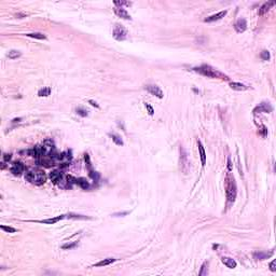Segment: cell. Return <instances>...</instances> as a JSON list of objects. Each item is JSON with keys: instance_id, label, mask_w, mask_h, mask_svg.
Wrapping results in <instances>:
<instances>
[{"instance_id": "6da1fadb", "label": "cell", "mask_w": 276, "mask_h": 276, "mask_svg": "<svg viewBox=\"0 0 276 276\" xmlns=\"http://www.w3.org/2000/svg\"><path fill=\"white\" fill-rule=\"evenodd\" d=\"M25 178L27 179L30 184H37V186H41L46 182V176L44 174L43 171H40V169H35L30 168L28 169L26 174H25Z\"/></svg>"}, {"instance_id": "7a4b0ae2", "label": "cell", "mask_w": 276, "mask_h": 276, "mask_svg": "<svg viewBox=\"0 0 276 276\" xmlns=\"http://www.w3.org/2000/svg\"><path fill=\"white\" fill-rule=\"evenodd\" d=\"M194 71H197L199 74L205 76L208 78H219V79H228L227 76H224L223 74H221L220 71L216 70L215 68L210 67L209 65H202L199 67H195L193 69Z\"/></svg>"}, {"instance_id": "3957f363", "label": "cell", "mask_w": 276, "mask_h": 276, "mask_svg": "<svg viewBox=\"0 0 276 276\" xmlns=\"http://www.w3.org/2000/svg\"><path fill=\"white\" fill-rule=\"evenodd\" d=\"M225 193H227V202L228 204H232L236 197V184L235 179L231 174L227 176V186H225Z\"/></svg>"}, {"instance_id": "277c9868", "label": "cell", "mask_w": 276, "mask_h": 276, "mask_svg": "<svg viewBox=\"0 0 276 276\" xmlns=\"http://www.w3.org/2000/svg\"><path fill=\"white\" fill-rule=\"evenodd\" d=\"M113 37L118 41H123L127 38V30L125 27H123L122 25L117 24L113 28Z\"/></svg>"}, {"instance_id": "5b68a950", "label": "cell", "mask_w": 276, "mask_h": 276, "mask_svg": "<svg viewBox=\"0 0 276 276\" xmlns=\"http://www.w3.org/2000/svg\"><path fill=\"white\" fill-rule=\"evenodd\" d=\"M65 215L57 216V217L54 218H49V219H43V220H30V222H37V223H43V224H54L57 223L59 221H61V219H64Z\"/></svg>"}, {"instance_id": "8992f818", "label": "cell", "mask_w": 276, "mask_h": 276, "mask_svg": "<svg viewBox=\"0 0 276 276\" xmlns=\"http://www.w3.org/2000/svg\"><path fill=\"white\" fill-rule=\"evenodd\" d=\"M24 164L22 162H14L11 166V173L14 176H20L24 172Z\"/></svg>"}, {"instance_id": "52a82bcc", "label": "cell", "mask_w": 276, "mask_h": 276, "mask_svg": "<svg viewBox=\"0 0 276 276\" xmlns=\"http://www.w3.org/2000/svg\"><path fill=\"white\" fill-rule=\"evenodd\" d=\"M146 90H147L148 92L150 93V94H152V95L157 96L158 98H163V92L162 90L160 89L159 86L157 85H147L146 86Z\"/></svg>"}, {"instance_id": "ba28073f", "label": "cell", "mask_w": 276, "mask_h": 276, "mask_svg": "<svg viewBox=\"0 0 276 276\" xmlns=\"http://www.w3.org/2000/svg\"><path fill=\"white\" fill-rule=\"evenodd\" d=\"M273 110V108H272V106H271L269 103H262V104H260L258 107L255 108V110H254V112L255 113H257L258 111L259 112H265V113H270L271 111Z\"/></svg>"}, {"instance_id": "9c48e42d", "label": "cell", "mask_w": 276, "mask_h": 276, "mask_svg": "<svg viewBox=\"0 0 276 276\" xmlns=\"http://www.w3.org/2000/svg\"><path fill=\"white\" fill-rule=\"evenodd\" d=\"M234 27H235V30L237 31V33H244V31L246 30V28H247V23H246V20L245 19H239L238 21L235 23V25H234Z\"/></svg>"}, {"instance_id": "30bf717a", "label": "cell", "mask_w": 276, "mask_h": 276, "mask_svg": "<svg viewBox=\"0 0 276 276\" xmlns=\"http://www.w3.org/2000/svg\"><path fill=\"white\" fill-rule=\"evenodd\" d=\"M225 15H227V11H220V12H218L217 14H214V15L208 16L207 19H205V22L206 23H210V22L219 21V20H221Z\"/></svg>"}, {"instance_id": "8fae6325", "label": "cell", "mask_w": 276, "mask_h": 276, "mask_svg": "<svg viewBox=\"0 0 276 276\" xmlns=\"http://www.w3.org/2000/svg\"><path fill=\"white\" fill-rule=\"evenodd\" d=\"M114 13H116L119 17H121V19H123V20H131V15L127 13V11H126L125 9H123L122 7H121V8H116V9H114Z\"/></svg>"}, {"instance_id": "7c38bea8", "label": "cell", "mask_w": 276, "mask_h": 276, "mask_svg": "<svg viewBox=\"0 0 276 276\" xmlns=\"http://www.w3.org/2000/svg\"><path fill=\"white\" fill-rule=\"evenodd\" d=\"M61 178H63V175H61V173L59 172V171H53V172H51V174H50V179H51V181H52L53 184H59V181L61 180Z\"/></svg>"}, {"instance_id": "4fadbf2b", "label": "cell", "mask_w": 276, "mask_h": 276, "mask_svg": "<svg viewBox=\"0 0 276 276\" xmlns=\"http://www.w3.org/2000/svg\"><path fill=\"white\" fill-rule=\"evenodd\" d=\"M275 4V2L274 1H270V2H265L263 4V6L261 7L260 9H259V11H258V14L259 15H264L265 13H267L269 12V10L272 8V7Z\"/></svg>"}, {"instance_id": "5bb4252c", "label": "cell", "mask_w": 276, "mask_h": 276, "mask_svg": "<svg viewBox=\"0 0 276 276\" xmlns=\"http://www.w3.org/2000/svg\"><path fill=\"white\" fill-rule=\"evenodd\" d=\"M197 146H199V157H201V161H202V166L204 167V166L206 165V152H205V149H204V147H203V145H202V142H201V140H197Z\"/></svg>"}, {"instance_id": "9a60e30c", "label": "cell", "mask_w": 276, "mask_h": 276, "mask_svg": "<svg viewBox=\"0 0 276 276\" xmlns=\"http://www.w3.org/2000/svg\"><path fill=\"white\" fill-rule=\"evenodd\" d=\"M221 261H222V263H223L224 265H227L229 269H234V267H236V261L234 260V259H232V258L223 257L221 259Z\"/></svg>"}, {"instance_id": "2e32d148", "label": "cell", "mask_w": 276, "mask_h": 276, "mask_svg": "<svg viewBox=\"0 0 276 276\" xmlns=\"http://www.w3.org/2000/svg\"><path fill=\"white\" fill-rule=\"evenodd\" d=\"M230 87L235 90V91H246V90L248 89V86H246L245 84H242V83L238 82H231Z\"/></svg>"}, {"instance_id": "e0dca14e", "label": "cell", "mask_w": 276, "mask_h": 276, "mask_svg": "<svg viewBox=\"0 0 276 276\" xmlns=\"http://www.w3.org/2000/svg\"><path fill=\"white\" fill-rule=\"evenodd\" d=\"M273 255V252H270V254H267V252H255V255H254V257H255V259H257V260H264V259H267V258H270L271 256Z\"/></svg>"}, {"instance_id": "ac0fdd59", "label": "cell", "mask_w": 276, "mask_h": 276, "mask_svg": "<svg viewBox=\"0 0 276 276\" xmlns=\"http://www.w3.org/2000/svg\"><path fill=\"white\" fill-rule=\"evenodd\" d=\"M114 261H116V259H113V258H107V259H104V260L99 261L98 263H96L94 267H106V265H109V264L113 263Z\"/></svg>"}, {"instance_id": "d6986e66", "label": "cell", "mask_w": 276, "mask_h": 276, "mask_svg": "<svg viewBox=\"0 0 276 276\" xmlns=\"http://www.w3.org/2000/svg\"><path fill=\"white\" fill-rule=\"evenodd\" d=\"M77 184L79 186L80 188H82V189H84V190H86V189H89L90 184L89 182H87V180H86L85 178H78L77 179Z\"/></svg>"}, {"instance_id": "ffe728a7", "label": "cell", "mask_w": 276, "mask_h": 276, "mask_svg": "<svg viewBox=\"0 0 276 276\" xmlns=\"http://www.w3.org/2000/svg\"><path fill=\"white\" fill-rule=\"evenodd\" d=\"M7 55H8V57L10 59H16L17 57H20L22 55V53L20 51H17V50H11V51H9V53Z\"/></svg>"}, {"instance_id": "44dd1931", "label": "cell", "mask_w": 276, "mask_h": 276, "mask_svg": "<svg viewBox=\"0 0 276 276\" xmlns=\"http://www.w3.org/2000/svg\"><path fill=\"white\" fill-rule=\"evenodd\" d=\"M25 36L30 38H35V39H39V40H46V37L41 33H30V34H26Z\"/></svg>"}, {"instance_id": "7402d4cb", "label": "cell", "mask_w": 276, "mask_h": 276, "mask_svg": "<svg viewBox=\"0 0 276 276\" xmlns=\"http://www.w3.org/2000/svg\"><path fill=\"white\" fill-rule=\"evenodd\" d=\"M50 94H51V89L50 87H43V89H41L38 92V95L40 96V97H46V96H49Z\"/></svg>"}, {"instance_id": "603a6c76", "label": "cell", "mask_w": 276, "mask_h": 276, "mask_svg": "<svg viewBox=\"0 0 276 276\" xmlns=\"http://www.w3.org/2000/svg\"><path fill=\"white\" fill-rule=\"evenodd\" d=\"M28 154L33 158H39V149H38V146L31 148L30 150H28Z\"/></svg>"}, {"instance_id": "cb8c5ba5", "label": "cell", "mask_w": 276, "mask_h": 276, "mask_svg": "<svg viewBox=\"0 0 276 276\" xmlns=\"http://www.w3.org/2000/svg\"><path fill=\"white\" fill-rule=\"evenodd\" d=\"M110 137L112 138V140H113L114 142L118 145V146H122V145H123L122 139L120 138L119 135H117V134H110Z\"/></svg>"}, {"instance_id": "d4e9b609", "label": "cell", "mask_w": 276, "mask_h": 276, "mask_svg": "<svg viewBox=\"0 0 276 276\" xmlns=\"http://www.w3.org/2000/svg\"><path fill=\"white\" fill-rule=\"evenodd\" d=\"M207 273H208V262H205V263L202 265V270L199 272V275L201 276L207 275Z\"/></svg>"}, {"instance_id": "484cf974", "label": "cell", "mask_w": 276, "mask_h": 276, "mask_svg": "<svg viewBox=\"0 0 276 276\" xmlns=\"http://www.w3.org/2000/svg\"><path fill=\"white\" fill-rule=\"evenodd\" d=\"M1 229H2L3 231H6V232H8V233H14V232H16V229H14V228L12 227H7V225H1Z\"/></svg>"}, {"instance_id": "4316f807", "label": "cell", "mask_w": 276, "mask_h": 276, "mask_svg": "<svg viewBox=\"0 0 276 276\" xmlns=\"http://www.w3.org/2000/svg\"><path fill=\"white\" fill-rule=\"evenodd\" d=\"M270 53H269V51H263V52L261 53V59H263V61H269L270 59Z\"/></svg>"}, {"instance_id": "83f0119b", "label": "cell", "mask_w": 276, "mask_h": 276, "mask_svg": "<svg viewBox=\"0 0 276 276\" xmlns=\"http://www.w3.org/2000/svg\"><path fill=\"white\" fill-rule=\"evenodd\" d=\"M77 113L80 114L81 117H87V111L84 110V109H82V108H78L77 109Z\"/></svg>"}, {"instance_id": "f1b7e54d", "label": "cell", "mask_w": 276, "mask_h": 276, "mask_svg": "<svg viewBox=\"0 0 276 276\" xmlns=\"http://www.w3.org/2000/svg\"><path fill=\"white\" fill-rule=\"evenodd\" d=\"M77 245H78V242H74V243H72V244H66V245H64L61 248L63 249H71V248H74Z\"/></svg>"}, {"instance_id": "f546056e", "label": "cell", "mask_w": 276, "mask_h": 276, "mask_svg": "<svg viewBox=\"0 0 276 276\" xmlns=\"http://www.w3.org/2000/svg\"><path fill=\"white\" fill-rule=\"evenodd\" d=\"M69 218H74V219H89V217H85V216L82 215H74V214H69L68 215Z\"/></svg>"}, {"instance_id": "4dcf8cb0", "label": "cell", "mask_w": 276, "mask_h": 276, "mask_svg": "<svg viewBox=\"0 0 276 276\" xmlns=\"http://www.w3.org/2000/svg\"><path fill=\"white\" fill-rule=\"evenodd\" d=\"M145 106H146V108H147V110H148V113L150 114V116H152V114L154 113V110H153V108L151 107V106H150V105H149V104H147V103H146V104H145Z\"/></svg>"}, {"instance_id": "1f68e13d", "label": "cell", "mask_w": 276, "mask_h": 276, "mask_svg": "<svg viewBox=\"0 0 276 276\" xmlns=\"http://www.w3.org/2000/svg\"><path fill=\"white\" fill-rule=\"evenodd\" d=\"M84 160H85V163H86V165H87V167L90 168V171H91V161H90V157H89V154H84Z\"/></svg>"}, {"instance_id": "d6a6232c", "label": "cell", "mask_w": 276, "mask_h": 276, "mask_svg": "<svg viewBox=\"0 0 276 276\" xmlns=\"http://www.w3.org/2000/svg\"><path fill=\"white\" fill-rule=\"evenodd\" d=\"M270 270L272 271V272H275V271H276V262H275V260H273L270 263Z\"/></svg>"}, {"instance_id": "836d02e7", "label": "cell", "mask_w": 276, "mask_h": 276, "mask_svg": "<svg viewBox=\"0 0 276 276\" xmlns=\"http://www.w3.org/2000/svg\"><path fill=\"white\" fill-rule=\"evenodd\" d=\"M114 4H117V6H129L131 4V2H125V1H114Z\"/></svg>"}, {"instance_id": "e575fe53", "label": "cell", "mask_w": 276, "mask_h": 276, "mask_svg": "<svg viewBox=\"0 0 276 276\" xmlns=\"http://www.w3.org/2000/svg\"><path fill=\"white\" fill-rule=\"evenodd\" d=\"M11 158H12V157H11V154H10V153H6L4 155H3V159H4V161H6V162H9L10 160H11Z\"/></svg>"}, {"instance_id": "d590c367", "label": "cell", "mask_w": 276, "mask_h": 276, "mask_svg": "<svg viewBox=\"0 0 276 276\" xmlns=\"http://www.w3.org/2000/svg\"><path fill=\"white\" fill-rule=\"evenodd\" d=\"M89 103H90V104H91V105H92V106H94V107H96V108H98V105H97V104H96V103H95V101H93V100H90V101H89Z\"/></svg>"}, {"instance_id": "8d00e7d4", "label": "cell", "mask_w": 276, "mask_h": 276, "mask_svg": "<svg viewBox=\"0 0 276 276\" xmlns=\"http://www.w3.org/2000/svg\"><path fill=\"white\" fill-rule=\"evenodd\" d=\"M228 164H229V165H228V167H229V171H231V168H232V167H231V161H230V159L228 160Z\"/></svg>"}, {"instance_id": "74e56055", "label": "cell", "mask_w": 276, "mask_h": 276, "mask_svg": "<svg viewBox=\"0 0 276 276\" xmlns=\"http://www.w3.org/2000/svg\"><path fill=\"white\" fill-rule=\"evenodd\" d=\"M21 121V118H19V119H14L13 120V122H20Z\"/></svg>"}]
</instances>
